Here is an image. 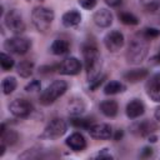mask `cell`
Returning a JSON list of instances; mask_svg holds the SVG:
<instances>
[{"instance_id":"1","label":"cell","mask_w":160,"mask_h":160,"mask_svg":"<svg viewBox=\"0 0 160 160\" xmlns=\"http://www.w3.org/2000/svg\"><path fill=\"white\" fill-rule=\"evenodd\" d=\"M82 56L89 82L101 74V58L98 48L94 44H86L82 48Z\"/></svg>"},{"instance_id":"2","label":"cell","mask_w":160,"mask_h":160,"mask_svg":"<svg viewBox=\"0 0 160 160\" xmlns=\"http://www.w3.org/2000/svg\"><path fill=\"white\" fill-rule=\"evenodd\" d=\"M149 52V44L148 40L140 35L139 38H134L126 50L125 58L126 61L131 65H139L140 62H142L145 60V58L148 56Z\"/></svg>"},{"instance_id":"3","label":"cell","mask_w":160,"mask_h":160,"mask_svg":"<svg viewBox=\"0 0 160 160\" xmlns=\"http://www.w3.org/2000/svg\"><path fill=\"white\" fill-rule=\"evenodd\" d=\"M54 18H55L54 11L45 6H38L31 12L32 25L39 32H46L50 29L54 21Z\"/></svg>"},{"instance_id":"4","label":"cell","mask_w":160,"mask_h":160,"mask_svg":"<svg viewBox=\"0 0 160 160\" xmlns=\"http://www.w3.org/2000/svg\"><path fill=\"white\" fill-rule=\"evenodd\" d=\"M68 90V82L64 80H54L50 85L46 86L45 90L40 94V104L42 105H50L52 104L56 99L62 96Z\"/></svg>"},{"instance_id":"5","label":"cell","mask_w":160,"mask_h":160,"mask_svg":"<svg viewBox=\"0 0 160 160\" xmlns=\"http://www.w3.org/2000/svg\"><path fill=\"white\" fill-rule=\"evenodd\" d=\"M66 131H68V124L65 122V120L56 118L48 122V125L45 126V129L42 130L39 138L44 140H56L61 138Z\"/></svg>"},{"instance_id":"6","label":"cell","mask_w":160,"mask_h":160,"mask_svg":"<svg viewBox=\"0 0 160 160\" xmlns=\"http://www.w3.org/2000/svg\"><path fill=\"white\" fill-rule=\"evenodd\" d=\"M4 48H5V50H8L12 54L24 55L31 48V41L28 38L16 35V36H12V38H9L8 40H5Z\"/></svg>"},{"instance_id":"7","label":"cell","mask_w":160,"mask_h":160,"mask_svg":"<svg viewBox=\"0 0 160 160\" xmlns=\"http://www.w3.org/2000/svg\"><path fill=\"white\" fill-rule=\"evenodd\" d=\"M4 21H5V26L11 32H14L16 35H20L21 32L25 31V22L22 20V16L15 9H11L10 11H8V14L5 15Z\"/></svg>"},{"instance_id":"8","label":"cell","mask_w":160,"mask_h":160,"mask_svg":"<svg viewBox=\"0 0 160 160\" xmlns=\"http://www.w3.org/2000/svg\"><path fill=\"white\" fill-rule=\"evenodd\" d=\"M32 109V104L26 99H15L9 104L10 112L16 118H28Z\"/></svg>"},{"instance_id":"9","label":"cell","mask_w":160,"mask_h":160,"mask_svg":"<svg viewBox=\"0 0 160 160\" xmlns=\"http://www.w3.org/2000/svg\"><path fill=\"white\" fill-rule=\"evenodd\" d=\"M104 44L110 52H116L124 45V35L118 30L109 31L104 38Z\"/></svg>"},{"instance_id":"10","label":"cell","mask_w":160,"mask_h":160,"mask_svg":"<svg viewBox=\"0 0 160 160\" xmlns=\"http://www.w3.org/2000/svg\"><path fill=\"white\" fill-rule=\"evenodd\" d=\"M81 70V62L75 56L66 58L60 65H59V72L61 75H76Z\"/></svg>"},{"instance_id":"11","label":"cell","mask_w":160,"mask_h":160,"mask_svg":"<svg viewBox=\"0 0 160 160\" xmlns=\"http://www.w3.org/2000/svg\"><path fill=\"white\" fill-rule=\"evenodd\" d=\"M88 132L92 139H96V140H108L112 135L111 126L108 124H104V122L92 124L88 129Z\"/></svg>"},{"instance_id":"12","label":"cell","mask_w":160,"mask_h":160,"mask_svg":"<svg viewBox=\"0 0 160 160\" xmlns=\"http://www.w3.org/2000/svg\"><path fill=\"white\" fill-rule=\"evenodd\" d=\"M130 129H131V132L136 136H148L154 132V130L156 129V125L150 120H142L132 124Z\"/></svg>"},{"instance_id":"13","label":"cell","mask_w":160,"mask_h":160,"mask_svg":"<svg viewBox=\"0 0 160 160\" xmlns=\"http://www.w3.org/2000/svg\"><path fill=\"white\" fill-rule=\"evenodd\" d=\"M126 115L129 119H138L140 118L145 111V105L139 99H132L126 105Z\"/></svg>"},{"instance_id":"14","label":"cell","mask_w":160,"mask_h":160,"mask_svg":"<svg viewBox=\"0 0 160 160\" xmlns=\"http://www.w3.org/2000/svg\"><path fill=\"white\" fill-rule=\"evenodd\" d=\"M92 20L99 28H109L112 24V14L108 9H100L94 12Z\"/></svg>"},{"instance_id":"15","label":"cell","mask_w":160,"mask_h":160,"mask_svg":"<svg viewBox=\"0 0 160 160\" xmlns=\"http://www.w3.org/2000/svg\"><path fill=\"white\" fill-rule=\"evenodd\" d=\"M65 144L74 151H81L86 148V140L80 132H72L71 135H69L65 140Z\"/></svg>"},{"instance_id":"16","label":"cell","mask_w":160,"mask_h":160,"mask_svg":"<svg viewBox=\"0 0 160 160\" xmlns=\"http://www.w3.org/2000/svg\"><path fill=\"white\" fill-rule=\"evenodd\" d=\"M146 88L149 98L155 102H160V74L154 75L149 80Z\"/></svg>"},{"instance_id":"17","label":"cell","mask_w":160,"mask_h":160,"mask_svg":"<svg viewBox=\"0 0 160 160\" xmlns=\"http://www.w3.org/2000/svg\"><path fill=\"white\" fill-rule=\"evenodd\" d=\"M86 109V105L81 98H72L68 102V112L71 116H80Z\"/></svg>"},{"instance_id":"18","label":"cell","mask_w":160,"mask_h":160,"mask_svg":"<svg viewBox=\"0 0 160 160\" xmlns=\"http://www.w3.org/2000/svg\"><path fill=\"white\" fill-rule=\"evenodd\" d=\"M148 70L145 68H141V69H132V70H129L126 72H124L122 78L124 80L131 82V84H135V82H139L141 80H144L146 76H148Z\"/></svg>"},{"instance_id":"19","label":"cell","mask_w":160,"mask_h":160,"mask_svg":"<svg viewBox=\"0 0 160 160\" xmlns=\"http://www.w3.org/2000/svg\"><path fill=\"white\" fill-rule=\"evenodd\" d=\"M61 22L64 26L66 28H72V26H76L81 22V14L78 11V10H70V11H66L62 18H61Z\"/></svg>"},{"instance_id":"20","label":"cell","mask_w":160,"mask_h":160,"mask_svg":"<svg viewBox=\"0 0 160 160\" xmlns=\"http://www.w3.org/2000/svg\"><path fill=\"white\" fill-rule=\"evenodd\" d=\"M99 109L100 111L108 116V118H114L118 115V111H119V105L115 100H104L100 102L99 105Z\"/></svg>"},{"instance_id":"21","label":"cell","mask_w":160,"mask_h":160,"mask_svg":"<svg viewBox=\"0 0 160 160\" xmlns=\"http://www.w3.org/2000/svg\"><path fill=\"white\" fill-rule=\"evenodd\" d=\"M50 51L54 55H64L69 51V42L64 39H55L50 46Z\"/></svg>"},{"instance_id":"22","label":"cell","mask_w":160,"mask_h":160,"mask_svg":"<svg viewBox=\"0 0 160 160\" xmlns=\"http://www.w3.org/2000/svg\"><path fill=\"white\" fill-rule=\"evenodd\" d=\"M126 90V86L120 82V81H116V80H112V81H109L105 86H104V92L106 95H116V94H120V92H124Z\"/></svg>"},{"instance_id":"23","label":"cell","mask_w":160,"mask_h":160,"mask_svg":"<svg viewBox=\"0 0 160 160\" xmlns=\"http://www.w3.org/2000/svg\"><path fill=\"white\" fill-rule=\"evenodd\" d=\"M16 71L21 78H30L34 71V64L29 60H22L16 65Z\"/></svg>"},{"instance_id":"24","label":"cell","mask_w":160,"mask_h":160,"mask_svg":"<svg viewBox=\"0 0 160 160\" xmlns=\"http://www.w3.org/2000/svg\"><path fill=\"white\" fill-rule=\"evenodd\" d=\"M0 134H1V141L5 142L6 145H14L16 141H18V132L14 131V130H5V125L2 124L1 125V130H0Z\"/></svg>"},{"instance_id":"25","label":"cell","mask_w":160,"mask_h":160,"mask_svg":"<svg viewBox=\"0 0 160 160\" xmlns=\"http://www.w3.org/2000/svg\"><path fill=\"white\" fill-rule=\"evenodd\" d=\"M18 86V81L14 76H8L2 80L1 82V89H2V92L5 95H10Z\"/></svg>"},{"instance_id":"26","label":"cell","mask_w":160,"mask_h":160,"mask_svg":"<svg viewBox=\"0 0 160 160\" xmlns=\"http://www.w3.org/2000/svg\"><path fill=\"white\" fill-rule=\"evenodd\" d=\"M140 5L148 12H155L160 9V0H140Z\"/></svg>"},{"instance_id":"27","label":"cell","mask_w":160,"mask_h":160,"mask_svg":"<svg viewBox=\"0 0 160 160\" xmlns=\"http://www.w3.org/2000/svg\"><path fill=\"white\" fill-rule=\"evenodd\" d=\"M119 19L125 25H138L139 24V19L131 12H120Z\"/></svg>"},{"instance_id":"28","label":"cell","mask_w":160,"mask_h":160,"mask_svg":"<svg viewBox=\"0 0 160 160\" xmlns=\"http://www.w3.org/2000/svg\"><path fill=\"white\" fill-rule=\"evenodd\" d=\"M0 64H1L2 70H4V71H8V70H10V69L15 65V61H14V59H12L9 54L1 52V54H0Z\"/></svg>"},{"instance_id":"29","label":"cell","mask_w":160,"mask_h":160,"mask_svg":"<svg viewBox=\"0 0 160 160\" xmlns=\"http://www.w3.org/2000/svg\"><path fill=\"white\" fill-rule=\"evenodd\" d=\"M71 125L75 126V128H80V129H85L88 130L92 124H91V120L89 119H81V118H72L70 120Z\"/></svg>"},{"instance_id":"30","label":"cell","mask_w":160,"mask_h":160,"mask_svg":"<svg viewBox=\"0 0 160 160\" xmlns=\"http://www.w3.org/2000/svg\"><path fill=\"white\" fill-rule=\"evenodd\" d=\"M141 35L146 39V40H150V39H155L160 35V30L156 29V28H145L141 32Z\"/></svg>"},{"instance_id":"31","label":"cell","mask_w":160,"mask_h":160,"mask_svg":"<svg viewBox=\"0 0 160 160\" xmlns=\"http://www.w3.org/2000/svg\"><path fill=\"white\" fill-rule=\"evenodd\" d=\"M41 88V84L39 80H31L26 86H25V91L28 92H35V91H39Z\"/></svg>"},{"instance_id":"32","label":"cell","mask_w":160,"mask_h":160,"mask_svg":"<svg viewBox=\"0 0 160 160\" xmlns=\"http://www.w3.org/2000/svg\"><path fill=\"white\" fill-rule=\"evenodd\" d=\"M105 79H106V75H104V74H100V75H99L96 79H94L92 81H90V82H89V86H90V89H91V90H96V89H98V88L101 85V82H102Z\"/></svg>"},{"instance_id":"33","label":"cell","mask_w":160,"mask_h":160,"mask_svg":"<svg viewBox=\"0 0 160 160\" xmlns=\"http://www.w3.org/2000/svg\"><path fill=\"white\" fill-rule=\"evenodd\" d=\"M98 0H79V5L86 10H91L96 6Z\"/></svg>"},{"instance_id":"34","label":"cell","mask_w":160,"mask_h":160,"mask_svg":"<svg viewBox=\"0 0 160 160\" xmlns=\"http://www.w3.org/2000/svg\"><path fill=\"white\" fill-rule=\"evenodd\" d=\"M94 158H98V159H112L111 154L108 152V149H102V150L99 151L96 155H94Z\"/></svg>"},{"instance_id":"35","label":"cell","mask_w":160,"mask_h":160,"mask_svg":"<svg viewBox=\"0 0 160 160\" xmlns=\"http://www.w3.org/2000/svg\"><path fill=\"white\" fill-rule=\"evenodd\" d=\"M140 156L141 158H150V156H152V149L151 148H142Z\"/></svg>"},{"instance_id":"36","label":"cell","mask_w":160,"mask_h":160,"mask_svg":"<svg viewBox=\"0 0 160 160\" xmlns=\"http://www.w3.org/2000/svg\"><path fill=\"white\" fill-rule=\"evenodd\" d=\"M104 1H105V4L109 5L110 8H116V6H119V5L122 2V0H104Z\"/></svg>"},{"instance_id":"37","label":"cell","mask_w":160,"mask_h":160,"mask_svg":"<svg viewBox=\"0 0 160 160\" xmlns=\"http://www.w3.org/2000/svg\"><path fill=\"white\" fill-rule=\"evenodd\" d=\"M154 116H155V119H156L158 121H160V106H158V108L155 109V111H154Z\"/></svg>"},{"instance_id":"38","label":"cell","mask_w":160,"mask_h":160,"mask_svg":"<svg viewBox=\"0 0 160 160\" xmlns=\"http://www.w3.org/2000/svg\"><path fill=\"white\" fill-rule=\"evenodd\" d=\"M5 146H6V144L1 141V146H0V156L4 155V152H5Z\"/></svg>"},{"instance_id":"39","label":"cell","mask_w":160,"mask_h":160,"mask_svg":"<svg viewBox=\"0 0 160 160\" xmlns=\"http://www.w3.org/2000/svg\"><path fill=\"white\" fill-rule=\"evenodd\" d=\"M154 60H155V62H156V64H160V51H158V52H156V55L154 56Z\"/></svg>"},{"instance_id":"40","label":"cell","mask_w":160,"mask_h":160,"mask_svg":"<svg viewBox=\"0 0 160 160\" xmlns=\"http://www.w3.org/2000/svg\"><path fill=\"white\" fill-rule=\"evenodd\" d=\"M148 138H149V141H151V142H155V141H156V136H155V135H152V134L148 135Z\"/></svg>"},{"instance_id":"41","label":"cell","mask_w":160,"mask_h":160,"mask_svg":"<svg viewBox=\"0 0 160 160\" xmlns=\"http://www.w3.org/2000/svg\"><path fill=\"white\" fill-rule=\"evenodd\" d=\"M121 135H122V132H121V131H118V134H116V136H115V140L118 141L119 138H121Z\"/></svg>"}]
</instances>
